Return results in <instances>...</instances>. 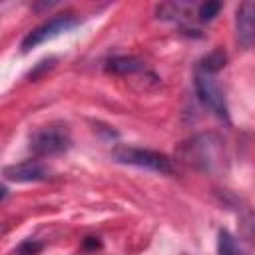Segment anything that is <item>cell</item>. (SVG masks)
<instances>
[{"label": "cell", "instance_id": "1", "mask_svg": "<svg viewBox=\"0 0 255 255\" xmlns=\"http://www.w3.org/2000/svg\"><path fill=\"white\" fill-rule=\"evenodd\" d=\"M112 157L118 163L137 165V167H145V169L159 171V173H171V159L159 151L131 147V145H118L112 151Z\"/></svg>", "mask_w": 255, "mask_h": 255}, {"label": "cell", "instance_id": "2", "mask_svg": "<svg viewBox=\"0 0 255 255\" xmlns=\"http://www.w3.org/2000/svg\"><path fill=\"white\" fill-rule=\"evenodd\" d=\"M70 147V131L62 124H50L38 128L30 135V149L36 155H54Z\"/></svg>", "mask_w": 255, "mask_h": 255}, {"label": "cell", "instance_id": "3", "mask_svg": "<svg viewBox=\"0 0 255 255\" xmlns=\"http://www.w3.org/2000/svg\"><path fill=\"white\" fill-rule=\"evenodd\" d=\"M185 159L203 169H213L221 157V139L215 133H201L183 145Z\"/></svg>", "mask_w": 255, "mask_h": 255}, {"label": "cell", "instance_id": "4", "mask_svg": "<svg viewBox=\"0 0 255 255\" xmlns=\"http://www.w3.org/2000/svg\"><path fill=\"white\" fill-rule=\"evenodd\" d=\"M195 90H197L199 100H201L211 112H215V114H217L219 118H223V120L229 118V114H227V104H225V96H223V90L219 88V84H217V80H215V74L197 68V72H195Z\"/></svg>", "mask_w": 255, "mask_h": 255}, {"label": "cell", "instance_id": "5", "mask_svg": "<svg viewBox=\"0 0 255 255\" xmlns=\"http://www.w3.org/2000/svg\"><path fill=\"white\" fill-rule=\"evenodd\" d=\"M76 26V18L72 14H60L44 24H40L38 28H34L32 32L26 34V38L22 40V52H30L32 48L44 44L46 40H52L64 32H68L70 28Z\"/></svg>", "mask_w": 255, "mask_h": 255}, {"label": "cell", "instance_id": "6", "mask_svg": "<svg viewBox=\"0 0 255 255\" xmlns=\"http://www.w3.org/2000/svg\"><path fill=\"white\" fill-rule=\"evenodd\" d=\"M4 177L8 181H16V183H30V181H44V179H50L52 175V169L38 161V159H26V161H20V163H12V165H6L2 169Z\"/></svg>", "mask_w": 255, "mask_h": 255}, {"label": "cell", "instance_id": "7", "mask_svg": "<svg viewBox=\"0 0 255 255\" xmlns=\"http://www.w3.org/2000/svg\"><path fill=\"white\" fill-rule=\"evenodd\" d=\"M235 38L241 48L255 46V0L241 2L235 10Z\"/></svg>", "mask_w": 255, "mask_h": 255}, {"label": "cell", "instance_id": "8", "mask_svg": "<svg viewBox=\"0 0 255 255\" xmlns=\"http://www.w3.org/2000/svg\"><path fill=\"white\" fill-rule=\"evenodd\" d=\"M143 68V62L133 58V56H118L106 62V70L110 74H118V76H126V74H133L137 70Z\"/></svg>", "mask_w": 255, "mask_h": 255}, {"label": "cell", "instance_id": "9", "mask_svg": "<svg viewBox=\"0 0 255 255\" xmlns=\"http://www.w3.org/2000/svg\"><path fill=\"white\" fill-rule=\"evenodd\" d=\"M217 253L219 255H245L243 249L239 247L237 239L229 231H219V237H217Z\"/></svg>", "mask_w": 255, "mask_h": 255}, {"label": "cell", "instance_id": "10", "mask_svg": "<svg viewBox=\"0 0 255 255\" xmlns=\"http://www.w3.org/2000/svg\"><path fill=\"white\" fill-rule=\"evenodd\" d=\"M225 62H227L225 52H223V50H213L211 54H207V56L201 60L199 68H201V70H205V72L215 74V72H219V70L225 66Z\"/></svg>", "mask_w": 255, "mask_h": 255}, {"label": "cell", "instance_id": "11", "mask_svg": "<svg viewBox=\"0 0 255 255\" xmlns=\"http://www.w3.org/2000/svg\"><path fill=\"white\" fill-rule=\"evenodd\" d=\"M221 10V2H213V0H207V2H203L201 6H199V10H197V16H199V20H213L215 16H217V12Z\"/></svg>", "mask_w": 255, "mask_h": 255}, {"label": "cell", "instance_id": "12", "mask_svg": "<svg viewBox=\"0 0 255 255\" xmlns=\"http://www.w3.org/2000/svg\"><path fill=\"white\" fill-rule=\"evenodd\" d=\"M40 243H34V241H26V243H22L20 247H18V253L20 255H34V253H38L40 251Z\"/></svg>", "mask_w": 255, "mask_h": 255}]
</instances>
